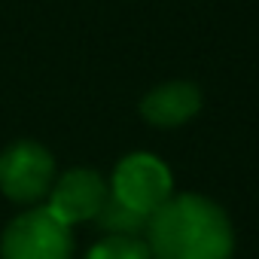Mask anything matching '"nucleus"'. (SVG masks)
<instances>
[{
  "label": "nucleus",
  "instance_id": "obj_1",
  "mask_svg": "<svg viewBox=\"0 0 259 259\" xmlns=\"http://www.w3.org/2000/svg\"><path fill=\"white\" fill-rule=\"evenodd\" d=\"M156 259H229L232 226L226 213L201 195L168 198L147 226Z\"/></svg>",
  "mask_w": 259,
  "mask_h": 259
},
{
  "label": "nucleus",
  "instance_id": "obj_2",
  "mask_svg": "<svg viewBox=\"0 0 259 259\" xmlns=\"http://www.w3.org/2000/svg\"><path fill=\"white\" fill-rule=\"evenodd\" d=\"M110 195L128 210H135L141 217H153L171 198V174L150 153L125 156L116 165V174L110 180Z\"/></svg>",
  "mask_w": 259,
  "mask_h": 259
},
{
  "label": "nucleus",
  "instance_id": "obj_3",
  "mask_svg": "<svg viewBox=\"0 0 259 259\" xmlns=\"http://www.w3.org/2000/svg\"><path fill=\"white\" fill-rule=\"evenodd\" d=\"M4 259H70V232L46 207L28 210L4 232Z\"/></svg>",
  "mask_w": 259,
  "mask_h": 259
},
{
  "label": "nucleus",
  "instance_id": "obj_4",
  "mask_svg": "<svg viewBox=\"0 0 259 259\" xmlns=\"http://www.w3.org/2000/svg\"><path fill=\"white\" fill-rule=\"evenodd\" d=\"M52 183V156L31 141H22L0 156V189L13 201H37Z\"/></svg>",
  "mask_w": 259,
  "mask_h": 259
},
{
  "label": "nucleus",
  "instance_id": "obj_5",
  "mask_svg": "<svg viewBox=\"0 0 259 259\" xmlns=\"http://www.w3.org/2000/svg\"><path fill=\"white\" fill-rule=\"evenodd\" d=\"M110 195V186L95 171H70L52 189V204L46 207L58 223L70 226L79 220H95Z\"/></svg>",
  "mask_w": 259,
  "mask_h": 259
},
{
  "label": "nucleus",
  "instance_id": "obj_6",
  "mask_svg": "<svg viewBox=\"0 0 259 259\" xmlns=\"http://www.w3.org/2000/svg\"><path fill=\"white\" fill-rule=\"evenodd\" d=\"M198 107H201V95L195 85L171 82V85L150 92L141 104V113H144V119H150L156 125H180L189 116H195Z\"/></svg>",
  "mask_w": 259,
  "mask_h": 259
},
{
  "label": "nucleus",
  "instance_id": "obj_7",
  "mask_svg": "<svg viewBox=\"0 0 259 259\" xmlns=\"http://www.w3.org/2000/svg\"><path fill=\"white\" fill-rule=\"evenodd\" d=\"M95 223H98L104 232H110V235L141 238V235L147 232V226H150V217H141V213H135V210H128V207L119 204L113 195H107V201H104V207L98 210Z\"/></svg>",
  "mask_w": 259,
  "mask_h": 259
},
{
  "label": "nucleus",
  "instance_id": "obj_8",
  "mask_svg": "<svg viewBox=\"0 0 259 259\" xmlns=\"http://www.w3.org/2000/svg\"><path fill=\"white\" fill-rule=\"evenodd\" d=\"M85 259H150V247H147L141 238L110 235V238H104L101 244H95Z\"/></svg>",
  "mask_w": 259,
  "mask_h": 259
}]
</instances>
